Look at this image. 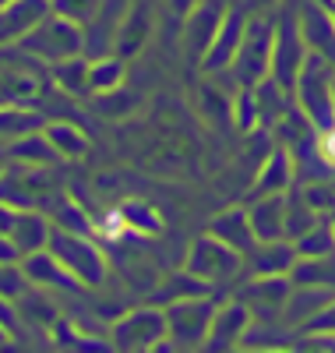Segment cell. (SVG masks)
Masks as SVG:
<instances>
[{"label":"cell","mask_w":335,"mask_h":353,"mask_svg":"<svg viewBox=\"0 0 335 353\" xmlns=\"http://www.w3.org/2000/svg\"><path fill=\"white\" fill-rule=\"evenodd\" d=\"M318 152H321V159H325L328 166H335V128H328V131L321 134V141H318Z\"/></svg>","instance_id":"6da1fadb"}]
</instances>
